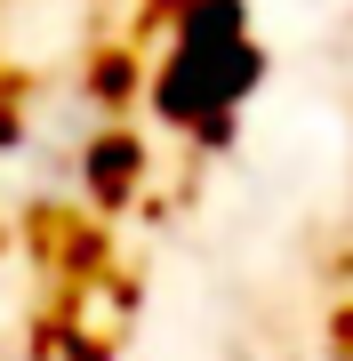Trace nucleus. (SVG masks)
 <instances>
[{"label":"nucleus","mask_w":353,"mask_h":361,"mask_svg":"<svg viewBox=\"0 0 353 361\" xmlns=\"http://www.w3.org/2000/svg\"><path fill=\"white\" fill-rule=\"evenodd\" d=\"M169 8V49L144 73L153 121L201 137L209 121L241 113L265 80V49L249 32V0H161Z\"/></svg>","instance_id":"obj_1"},{"label":"nucleus","mask_w":353,"mask_h":361,"mask_svg":"<svg viewBox=\"0 0 353 361\" xmlns=\"http://www.w3.org/2000/svg\"><path fill=\"white\" fill-rule=\"evenodd\" d=\"M80 185H89V201H97V209H129V201H137V185H144V145H137L129 129L89 137V153H80Z\"/></svg>","instance_id":"obj_2"},{"label":"nucleus","mask_w":353,"mask_h":361,"mask_svg":"<svg viewBox=\"0 0 353 361\" xmlns=\"http://www.w3.org/2000/svg\"><path fill=\"white\" fill-rule=\"evenodd\" d=\"M89 97H97V104H137V97H144L137 56H129V49H105V56L89 65Z\"/></svg>","instance_id":"obj_3"},{"label":"nucleus","mask_w":353,"mask_h":361,"mask_svg":"<svg viewBox=\"0 0 353 361\" xmlns=\"http://www.w3.org/2000/svg\"><path fill=\"white\" fill-rule=\"evenodd\" d=\"M40 345H49V361H105V345H97V337H65V329H49Z\"/></svg>","instance_id":"obj_4"}]
</instances>
